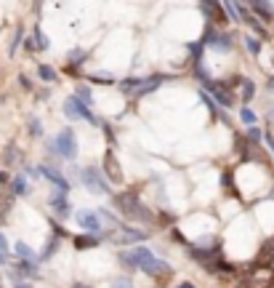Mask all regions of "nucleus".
Masks as SVG:
<instances>
[{
    "label": "nucleus",
    "instance_id": "1",
    "mask_svg": "<svg viewBox=\"0 0 274 288\" xmlns=\"http://www.w3.org/2000/svg\"><path fill=\"white\" fill-rule=\"evenodd\" d=\"M120 262L125 264V267H136V269H141V272L157 277V280H168V277L173 275V267L168 264V262H163V259H157L152 251L144 248V246H139L133 251H122Z\"/></svg>",
    "mask_w": 274,
    "mask_h": 288
},
{
    "label": "nucleus",
    "instance_id": "7",
    "mask_svg": "<svg viewBox=\"0 0 274 288\" xmlns=\"http://www.w3.org/2000/svg\"><path fill=\"white\" fill-rule=\"evenodd\" d=\"M78 224L83 229H88L91 235H101V219H99V211H91V208H83L78 211Z\"/></svg>",
    "mask_w": 274,
    "mask_h": 288
},
{
    "label": "nucleus",
    "instance_id": "29",
    "mask_svg": "<svg viewBox=\"0 0 274 288\" xmlns=\"http://www.w3.org/2000/svg\"><path fill=\"white\" fill-rule=\"evenodd\" d=\"M248 136H250V142H253V144H258V142H261V131H258L256 126H250V128H248Z\"/></svg>",
    "mask_w": 274,
    "mask_h": 288
},
{
    "label": "nucleus",
    "instance_id": "3",
    "mask_svg": "<svg viewBox=\"0 0 274 288\" xmlns=\"http://www.w3.org/2000/svg\"><path fill=\"white\" fill-rule=\"evenodd\" d=\"M115 203H117V208L125 213V216H130V219L152 221V213L147 211V206L139 200V195H136V192H122V195H117V198H115Z\"/></svg>",
    "mask_w": 274,
    "mask_h": 288
},
{
    "label": "nucleus",
    "instance_id": "30",
    "mask_svg": "<svg viewBox=\"0 0 274 288\" xmlns=\"http://www.w3.org/2000/svg\"><path fill=\"white\" fill-rule=\"evenodd\" d=\"M53 248H59V243H53V240H51V243L43 248V256H40V259H51V256H53Z\"/></svg>",
    "mask_w": 274,
    "mask_h": 288
},
{
    "label": "nucleus",
    "instance_id": "16",
    "mask_svg": "<svg viewBox=\"0 0 274 288\" xmlns=\"http://www.w3.org/2000/svg\"><path fill=\"white\" fill-rule=\"evenodd\" d=\"M250 8H253L256 14H261L266 22H271V19H274V8H271L269 3H250Z\"/></svg>",
    "mask_w": 274,
    "mask_h": 288
},
{
    "label": "nucleus",
    "instance_id": "36",
    "mask_svg": "<svg viewBox=\"0 0 274 288\" xmlns=\"http://www.w3.org/2000/svg\"><path fill=\"white\" fill-rule=\"evenodd\" d=\"M266 88H269V91H274V75L269 78V83H266Z\"/></svg>",
    "mask_w": 274,
    "mask_h": 288
},
{
    "label": "nucleus",
    "instance_id": "13",
    "mask_svg": "<svg viewBox=\"0 0 274 288\" xmlns=\"http://www.w3.org/2000/svg\"><path fill=\"white\" fill-rule=\"evenodd\" d=\"M104 165H107V176H109V179H115V182L122 179V171L115 165V155H112V152H107V157H104Z\"/></svg>",
    "mask_w": 274,
    "mask_h": 288
},
{
    "label": "nucleus",
    "instance_id": "8",
    "mask_svg": "<svg viewBox=\"0 0 274 288\" xmlns=\"http://www.w3.org/2000/svg\"><path fill=\"white\" fill-rule=\"evenodd\" d=\"M40 176H45V179H48V182H51V184H53V187L59 190V192H64V195L70 192V182L61 176V171L48 168V165H40Z\"/></svg>",
    "mask_w": 274,
    "mask_h": 288
},
{
    "label": "nucleus",
    "instance_id": "2",
    "mask_svg": "<svg viewBox=\"0 0 274 288\" xmlns=\"http://www.w3.org/2000/svg\"><path fill=\"white\" fill-rule=\"evenodd\" d=\"M48 150L56 157L75 160V157H78V139H75V131H72V128H61L53 139H48Z\"/></svg>",
    "mask_w": 274,
    "mask_h": 288
},
{
    "label": "nucleus",
    "instance_id": "39",
    "mask_svg": "<svg viewBox=\"0 0 274 288\" xmlns=\"http://www.w3.org/2000/svg\"><path fill=\"white\" fill-rule=\"evenodd\" d=\"M75 288H91V285H86V283H75Z\"/></svg>",
    "mask_w": 274,
    "mask_h": 288
},
{
    "label": "nucleus",
    "instance_id": "27",
    "mask_svg": "<svg viewBox=\"0 0 274 288\" xmlns=\"http://www.w3.org/2000/svg\"><path fill=\"white\" fill-rule=\"evenodd\" d=\"M35 35H37V45H35V48L37 51H45V48H48V38H45L40 30H35Z\"/></svg>",
    "mask_w": 274,
    "mask_h": 288
},
{
    "label": "nucleus",
    "instance_id": "9",
    "mask_svg": "<svg viewBox=\"0 0 274 288\" xmlns=\"http://www.w3.org/2000/svg\"><path fill=\"white\" fill-rule=\"evenodd\" d=\"M51 208H53V213L59 219H67L70 216V200H67V195L64 192H59V190H53V195H51Z\"/></svg>",
    "mask_w": 274,
    "mask_h": 288
},
{
    "label": "nucleus",
    "instance_id": "20",
    "mask_svg": "<svg viewBox=\"0 0 274 288\" xmlns=\"http://www.w3.org/2000/svg\"><path fill=\"white\" fill-rule=\"evenodd\" d=\"M75 99H80L86 107H91V101H93V96H91V88H88V86H78V94H75Z\"/></svg>",
    "mask_w": 274,
    "mask_h": 288
},
{
    "label": "nucleus",
    "instance_id": "28",
    "mask_svg": "<svg viewBox=\"0 0 274 288\" xmlns=\"http://www.w3.org/2000/svg\"><path fill=\"white\" fill-rule=\"evenodd\" d=\"M221 184H224V190L229 187V192L234 195V179H232V171H229V174H221Z\"/></svg>",
    "mask_w": 274,
    "mask_h": 288
},
{
    "label": "nucleus",
    "instance_id": "40",
    "mask_svg": "<svg viewBox=\"0 0 274 288\" xmlns=\"http://www.w3.org/2000/svg\"><path fill=\"white\" fill-rule=\"evenodd\" d=\"M3 182H6V174H3V171H0V184H3Z\"/></svg>",
    "mask_w": 274,
    "mask_h": 288
},
{
    "label": "nucleus",
    "instance_id": "15",
    "mask_svg": "<svg viewBox=\"0 0 274 288\" xmlns=\"http://www.w3.org/2000/svg\"><path fill=\"white\" fill-rule=\"evenodd\" d=\"M14 251H16V256L22 259V262H35V251L27 246V243H22V240H19V243L14 246Z\"/></svg>",
    "mask_w": 274,
    "mask_h": 288
},
{
    "label": "nucleus",
    "instance_id": "32",
    "mask_svg": "<svg viewBox=\"0 0 274 288\" xmlns=\"http://www.w3.org/2000/svg\"><path fill=\"white\" fill-rule=\"evenodd\" d=\"M24 174L30 176V179H37V176H40V168H35V165H24Z\"/></svg>",
    "mask_w": 274,
    "mask_h": 288
},
{
    "label": "nucleus",
    "instance_id": "37",
    "mask_svg": "<svg viewBox=\"0 0 274 288\" xmlns=\"http://www.w3.org/2000/svg\"><path fill=\"white\" fill-rule=\"evenodd\" d=\"M14 288H32V285H30V283H16Z\"/></svg>",
    "mask_w": 274,
    "mask_h": 288
},
{
    "label": "nucleus",
    "instance_id": "31",
    "mask_svg": "<svg viewBox=\"0 0 274 288\" xmlns=\"http://www.w3.org/2000/svg\"><path fill=\"white\" fill-rule=\"evenodd\" d=\"M11 160H19V150H16V147H8V150H6V163H11Z\"/></svg>",
    "mask_w": 274,
    "mask_h": 288
},
{
    "label": "nucleus",
    "instance_id": "5",
    "mask_svg": "<svg viewBox=\"0 0 274 288\" xmlns=\"http://www.w3.org/2000/svg\"><path fill=\"white\" fill-rule=\"evenodd\" d=\"M64 115L72 118V120H88V123H96V120H93V112L75 96H70L67 101H64Z\"/></svg>",
    "mask_w": 274,
    "mask_h": 288
},
{
    "label": "nucleus",
    "instance_id": "35",
    "mask_svg": "<svg viewBox=\"0 0 274 288\" xmlns=\"http://www.w3.org/2000/svg\"><path fill=\"white\" fill-rule=\"evenodd\" d=\"M266 144L271 147V152H274V136H271V134H266Z\"/></svg>",
    "mask_w": 274,
    "mask_h": 288
},
{
    "label": "nucleus",
    "instance_id": "19",
    "mask_svg": "<svg viewBox=\"0 0 274 288\" xmlns=\"http://www.w3.org/2000/svg\"><path fill=\"white\" fill-rule=\"evenodd\" d=\"M22 38H24V30H22V27H16V35H14V40L8 43V56H14V53H16V48H19V45H22Z\"/></svg>",
    "mask_w": 274,
    "mask_h": 288
},
{
    "label": "nucleus",
    "instance_id": "12",
    "mask_svg": "<svg viewBox=\"0 0 274 288\" xmlns=\"http://www.w3.org/2000/svg\"><path fill=\"white\" fill-rule=\"evenodd\" d=\"M104 240V235H78L75 238V246L78 248H93V246H99Z\"/></svg>",
    "mask_w": 274,
    "mask_h": 288
},
{
    "label": "nucleus",
    "instance_id": "22",
    "mask_svg": "<svg viewBox=\"0 0 274 288\" xmlns=\"http://www.w3.org/2000/svg\"><path fill=\"white\" fill-rule=\"evenodd\" d=\"M240 118H242V123L248 126V128H250V126H256V112H253L250 107H242V112H240Z\"/></svg>",
    "mask_w": 274,
    "mask_h": 288
},
{
    "label": "nucleus",
    "instance_id": "6",
    "mask_svg": "<svg viewBox=\"0 0 274 288\" xmlns=\"http://www.w3.org/2000/svg\"><path fill=\"white\" fill-rule=\"evenodd\" d=\"M200 45L205 48H216V51H229L232 48V40H229V35H221V32H216L213 27H208L205 30V35H202V40H200Z\"/></svg>",
    "mask_w": 274,
    "mask_h": 288
},
{
    "label": "nucleus",
    "instance_id": "24",
    "mask_svg": "<svg viewBox=\"0 0 274 288\" xmlns=\"http://www.w3.org/2000/svg\"><path fill=\"white\" fill-rule=\"evenodd\" d=\"M8 256H11V248H8V240H6V235L0 232V262H8Z\"/></svg>",
    "mask_w": 274,
    "mask_h": 288
},
{
    "label": "nucleus",
    "instance_id": "34",
    "mask_svg": "<svg viewBox=\"0 0 274 288\" xmlns=\"http://www.w3.org/2000/svg\"><path fill=\"white\" fill-rule=\"evenodd\" d=\"M202 101H205V104H208V107H211V109H213V112H216V104H213V101H211V99H208L205 94H202Z\"/></svg>",
    "mask_w": 274,
    "mask_h": 288
},
{
    "label": "nucleus",
    "instance_id": "4",
    "mask_svg": "<svg viewBox=\"0 0 274 288\" xmlns=\"http://www.w3.org/2000/svg\"><path fill=\"white\" fill-rule=\"evenodd\" d=\"M80 182L86 184V187L93 192V195H109V182H107V176H104L101 168H96V165H88V168H83L80 171Z\"/></svg>",
    "mask_w": 274,
    "mask_h": 288
},
{
    "label": "nucleus",
    "instance_id": "25",
    "mask_svg": "<svg viewBox=\"0 0 274 288\" xmlns=\"http://www.w3.org/2000/svg\"><path fill=\"white\" fill-rule=\"evenodd\" d=\"M30 134H32V136H43V123H40L37 118L30 120Z\"/></svg>",
    "mask_w": 274,
    "mask_h": 288
},
{
    "label": "nucleus",
    "instance_id": "33",
    "mask_svg": "<svg viewBox=\"0 0 274 288\" xmlns=\"http://www.w3.org/2000/svg\"><path fill=\"white\" fill-rule=\"evenodd\" d=\"M99 211H101V216H104V219H107V221H109V224H117V219H115V216H112V213H109L107 208H99Z\"/></svg>",
    "mask_w": 274,
    "mask_h": 288
},
{
    "label": "nucleus",
    "instance_id": "18",
    "mask_svg": "<svg viewBox=\"0 0 274 288\" xmlns=\"http://www.w3.org/2000/svg\"><path fill=\"white\" fill-rule=\"evenodd\" d=\"M37 75H40V80H45V83H53L56 80V70L48 67V64H40V67H37Z\"/></svg>",
    "mask_w": 274,
    "mask_h": 288
},
{
    "label": "nucleus",
    "instance_id": "14",
    "mask_svg": "<svg viewBox=\"0 0 274 288\" xmlns=\"http://www.w3.org/2000/svg\"><path fill=\"white\" fill-rule=\"evenodd\" d=\"M144 86H139V91H136V96H147V94H152V91L163 83V78L160 75H155V78H149V80H141Z\"/></svg>",
    "mask_w": 274,
    "mask_h": 288
},
{
    "label": "nucleus",
    "instance_id": "11",
    "mask_svg": "<svg viewBox=\"0 0 274 288\" xmlns=\"http://www.w3.org/2000/svg\"><path fill=\"white\" fill-rule=\"evenodd\" d=\"M141 240H147V232H141L136 227H125L120 235V243H141Z\"/></svg>",
    "mask_w": 274,
    "mask_h": 288
},
{
    "label": "nucleus",
    "instance_id": "21",
    "mask_svg": "<svg viewBox=\"0 0 274 288\" xmlns=\"http://www.w3.org/2000/svg\"><path fill=\"white\" fill-rule=\"evenodd\" d=\"M253 96H256V83H253V80H242V99L250 101Z\"/></svg>",
    "mask_w": 274,
    "mask_h": 288
},
{
    "label": "nucleus",
    "instance_id": "10",
    "mask_svg": "<svg viewBox=\"0 0 274 288\" xmlns=\"http://www.w3.org/2000/svg\"><path fill=\"white\" fill-rule=\"evenodd\" d=\"M202 86H205L208 91H211V94H213L216 99H219V104H221V107H232V96L226 94L224 88H219V86H216L213 80H208V83H202Z\"/></svg>",
    "mask_w": 274,
    "mask_h": 288
},
{
    "label": "nucleus",
    "instance_id": "17",
    "mask_svg": "<svg viewBox=\"0 0 274 288\" xmlns=\"http://www.w3.org/2000/svg\"><path fill=\"white\" fill-rule=\"evenodd\" d=\"M11 192L14 195H27V192H30V190H27V179H24V176H14V179H11Z\"/></svg>",
    "mask_w": 274,
    "mask_h": 288
},
{
    "label": "nucleus",
    "instance_id": "23",
    "mask_svg": "<svg viewBox=\"0 0 274 288\" xmlns=\"http://www.w3.org/2000/svg\"><path fill=\"white\" fill-rule=\"evenodd\" d=\"M245 48H248L253 56H258V53H261V43H258V38H250V35H248V38H245Z\"/></svg>",
    "mask_w": 274,
    "mask_h": 288
},
{
    "label": "nucleus",
    "instance_id": "38",
    "mask_svg": "<svg viewBox=\"0 0 274 288\" xmlns=\"http://www.w3.org/2000/svg\"><path fill=\"white\" fill-rule=\"evenodd\" d=\"M176 288H194L192 283H181V285H176Z\"/></svg>",
    "mask_w": 274,
    "mask_h": 288
},
{
    "label": "nucleus",
    "instance_id": "26",
    "mask_svg": "<svg viewBox=\"0 0 274 288\" xmlns=\"http://www.w3.org/2000/svg\"><path fill=\"white\" fill-rule=\"evenodd\" d=\"M109 288H133V283H130V277H115Z\"/></svg>",
    "mask_w": 274,
    "mask_h": 288
}]
</instances>
